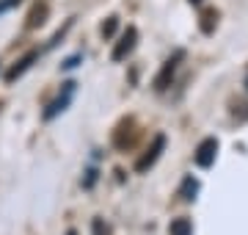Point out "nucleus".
I'll return each mask as SVG.
<instances>
[{"label":"nucleus","mask_w":248,"mask_h":235,"mask_svg":"<svg viewBox=\"0 0 248 235\" xmlns=\"http://www.w3.org/2000/svg\"><path fill=\"white\" fill-rule=\"evenodd\" d=\"M171 235H193V224L187 221V218H174L169 227Z\"/></svg>","instance_id":"6e6552de"},{"label":"nucleus","mask_w":248,"mask_h":235,"mask_svg":"<svg viewBox=\"0 0 248 235\" xmlns=\"http://www.w3.org/2000/svg\"><path fill=\"white\" fill-rule=\"evenodd\" d=\"M196 194H199V180H193V177H185L182 188H179V197L190 202V199H196Z\"/></svg>","instance_id":"1a4fd4ad"},{"label":"nucleus","mask_w":248,"mask_h":235,"mask_svg":"<svg viewBox=\"0 0 248 235\" xmlns=\"http://www.w3.org/2000/svg\"><path fill=\"white\" fill-rule=\"evenodd\" d=\"M36 58H39V50H31V53H25V55H22V58H19L17 64H14V67H11L9 72H6V81H9V83H14L17 78H22V75H25L28 69L33 67V61H36Z\"/></svg>","instance_id":"39448f33"},{"label":"nucleus","mask_w":248,"mask_h":235,"mask_svg":"<svg viewBox=\"0 0 248 235\" xmlns=\"http://www.w3.org/2000/svg\"><path fill=\"white\" fill-rule=\"evenodd\" d=\"M135 42H138V31L130 25V28H127V31L122 34V39L116 42V47H113V53H110V58H113V61H124V58H127V55L135 50Z\"/></svg>","instance_id":"f03ea898"},{"label":"nucleus","mask_w":248,"mask_h":235,"mask_svg":"<svg viewBox=\"0 0 248 235\" xmlns=\"http://www.w3.org/2000/svg\"><path fill=\"white\" fill-rule=\"evenodd\" d=\"M0 108H3V102H0Z\"/></svg>","instance_id":"dca6fc26"},{"label":"nucleus","mask_w":248,"mask_h":235,"mask_svg":"<svg viewBox=\"0 0 248 235\" xmlns=\"http://www.w3.org/2000/svg\"><path fill=\"white\" fill-rule=\"evenodd\" d=\"M163 150H166V136H155V141H152V147L146 150V155L135 163V169H138V172H146L149 166H155V161L160 158V152H163Z\"/></svg>","instance_id":"20e7f679"},{"label":"nucleus","mask_w":248,"mask_h":235,"mask_svg":"<svg viewBox=\"0 0 248 235\" xmlns=\"http://www.w3.org/2000/svg\"><path fill=\"white\" fill-rule=\"evenodd\" d=\"M177 61H182V50H179V53H174V58H169V61H166V67H163V72L155 78V89H157V91H163L166 86H169V81L174 78V72H177Z\"/></svg>","instance_id":"423d86ee"},{"label":"nucleus","mask_w":248,"mask_h":235,"mask_svg":"<svg viewBox=\"0 0 248 235\" xmlns=\"http://www.w3.org/2000/svg\"><path fill=\"white\" fill-rule=\"evenodd\" d=\"M80 58H83V55H72V58H66V61L61 64V67H63V69H75V67L80 64Z\"/></svg>","instance_id":"9b49d317"},{"label":"nucleus","mask_w":248,"mask_h":235,"mask_svg":"<svg viewBox=\"0 0 248 235\" xmlns=\"http://www.w3.org/2000/svg\"><path fill=\"white\" fill-rule=\"evenodd\" d=\"M190 3H202V0H190Z\"/></svg>","instance_id":"2eb2a0df"},{"label":"nucleus","mask_w":248,"mask_h":235,"mask_svg":"<svg viewBox=\"0 0 248 235\" xmlns=\"http://www.w3.org/2000/svg\"><path fill=\"white\" fill-rule=\"evenodd\" d=\"M116 25H119V19H116V17H108V22L102 25V36L110 39V36L116 34Z\"/></svg>","instance_id":"9d476101"},{"label":"nucleus","mask_w":248,"mask_h":235,"mask_svg":"<svg viewBox=\"0 0 248 235\" xmlns=\"http://www.w3.org/2000/svg\"><path fill=\"white\" fill-rule=\"evenodd\" d=\"M17 3H19V0H0V14H3V11H9V9H14Z\"/></svg>","instance_id":"f8f14e48"},{"label":"nucleus","mask_w":248,"mask_h":235,"mask_svg":"<svg viewBox=\"0 0 248 235\" xmlns=\"http://www.w3.org/2000/svg\"><path fill=\"white\" fill-rule=\"evenodd\" d=\"M66 235H78V233H75V230H69V233H66Z\"/></svg>","instance_id":"4468645a"},{"label":"nucleus","mask_w":248,"mask_h":235,"mask_svg":"<svg viewBox=\"0 0 248 235\" xmlns=\"http://www.w3.org/2000/svg\"><path fill=\"white\" fill-rule=\"evenodd\" d=\"M45 17H47V3H36L33 11H31V17H28V28H31V31L39 28L45 22Z\"/></svg>","instance_id":"0eeeda50"},{"label":"nucleus","mask_w":248,"mask_h":235,"mask_svg":"<svg viewBox=\"0 0 248 235\" xmlns=\"http://www.w3.org/2000/svg\"><path fill=\"white\" fill-rule=\"evenodd\" d=\"M75 86H78V83H72V81H69V83H63V91L53 100V102H50V105H47V111H45V119H47V122L66 111V105L72 102V94H75Z\"/></svg>","instance_id":"f257e3e1"},{"label":"nucleus","mask_w":248,"mask_h":235,"mask_svg":"<svg viewBox=\"0 0 248 235\" xmlns=\"http://www.w3.org/2000/svg\"><path fill=\"white\" fill-rule=\"evenodd\" d=\"M215 155H218V141H215V138H204L202 144L196 147L193 161H196V166H202V169H210V166L215 163Z\"/></svg>","instance_id":"7ed1b4c3"},{"label":"nucleus","mask_w":248,"mask_h":235,"mask_svg":"<svg viewBox=\"0 0 248 235\" xmlns=\"http://www.w3.org/2000/svg\"><path fill=\"white\" fill-rule=\"evenodd\" d=\"M94 233H97V235H108V227L102 224L99 218H97V221H94Z\"/></svg>","instance_id":"ddd939ff"}]
</instances>
